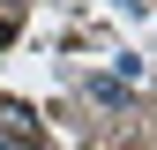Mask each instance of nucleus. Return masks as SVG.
I'll use <instances>...</instances> for the list:
<instances>
[{
    "mask_svg": "<svg viewBox=\"0 0 157 150\" xmlns=\"http://www.w3.org/2000/svg\"><path fill=\"white\" fill-rule=\"evenodd\" d=\"M30 150H52V143H30Z\"/></svg>",
    "mask_w": 157,
    "mask_h": 150,
    "instance_id": "3",
    "label": "nucleus"
},
{
    "mask_svg": "<svg viewBox=\"0 0 157 150\" xmlns=\"http://www.w3.org/2000/svg\"><path fill=\"white\" fill-rule=\"evenodd\" d=\"M127 8H142V0H127Z\"/></svg>",
    "mask_w": 157,
    "mask_h": 150,
    "instance_id": "4",
    "label": "nucleus"
},
{
    "mask_svg": "<svg viewBox=\"0 0 157 150\" xmlns=\"http://www.w3.org/2000/svg\"><path fill=\"white\" fill-rule=\"evenodd\" d=\"M8 38H15V15H0V45H8Z\"/></svg>",
    "mask_w": 157,
    "mask_h": 150,
    "instance_id": "2",
    "label": "nucleus"
},
{
    "mask_svg": "<svg viewBox=\"0 0 157 150\" xmlns=\"http://www.w3.org/2000/svg\"><path fill=\"white\" fill-rule=\"evenodd\" d=\"M0 150H8V143H0Z\"/></svg>",
    "mask_w": 157,
    "mask_h": 150,
    "instance_id": "5",
    "label": "nucleus"
},
{
    "mask_svg": "<svg viewBox=\"0 0 157 150\" xmlns=\"http://www.w3.org/2000/svg\"><path fill=\"white\" fill-rule=\"evenodd\" d=\"M0 143H23V150L37 143V112L23 98H0Z\"/></svg>",
    "mask_w": 157,
    "mask_h": 150,
    "instance_id": "1",
    "label": "nucleus"
}]
</instances>
